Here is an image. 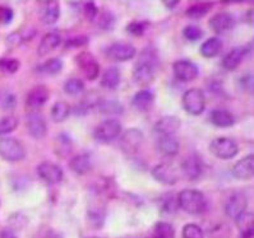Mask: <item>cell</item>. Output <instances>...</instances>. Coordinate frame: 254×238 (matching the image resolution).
Here are the masks:
<instances>
[{
	"label": "cell",
	"instance_id": "cell-1",
	"mask_svg": "<svg viewBox=\"0 0 254 238\" xmlns=\"http://www.w3.org/2000/svg\"><path fill=\"white\" fill-rule=\"evenodd\" d=\"M178 205L188 214L198 215L204 213L207 209V200L203 192L195 189H186L180 191L177 197Z\"/></svg>",
	"mask_w": 254,
	"mask_h": 238
},
{
	"label": "cell",
	"instance_id": "cell-2",
	"mask_svg": "<svg viewBox=\"0 0 254 238\" xmlns=\"http://www.w3.org/2000/svg\"><path fill=\"white\" fill-rule=\"evenodd\" d=\"M156 73V57L152 52L144 51L134 66L133 78L138 86H148L155 79Z\"/></svg>",
	"mask_w": 254,
	"mask_h": 238
},
{
	"label": "cell",
	"instance_id": "cell-3",
	"mask_svg": "<svg viewBox=\"0 0 254 238\" xmlns=\"http://www.w3.org/2000/svg\"><path fill=\"white\" fill-rule=\"evenodd\" d=\"M182 103L187 112L193 116H198L206 108V97L199 88H190L183 95Z\"/></svg>",
	"mask_w": 254,
	"mask_h": 238
},
{
	"label": "cell",
	"instance_id": "cell-4",
	"mask_svg": "<svg viewBox=\"0 0 254 238\" xmlns=\"http://www.w3.org/2000/svg\"><path fill=\"white\" fill-rule=\"evenodd\" d=\"M0 157L8 162H19L26 157L23 144L15 138L0 139Z\"/></svg>",
	"mask_w": 254,
	"mask_h": 238
},
{
	"label": "cell",
	"instance_id": "cell-5",
	"mask_svg": "<svg viewBox=\"0 0 254 238\" xmlns=\"http://www.w3.org/2000/svg\"><path fill=\"white\" fill-rule=\"evenodd\" d=\"M209 152L220 159H231L239 152V146L235 140L230 138H216L209 144Z\"/></svg>",
	"mask_w": 254,
	"mask_h": 238
},
{
	"label": "cell",
	"instance_id": "cell-6",
	"mask_svg": "<svg viewBox=\"0 0 254 238\" xmlns=\"http://www.w3.org/2000/svg\"><path fill=\"white\" fill-rule=\"evenodd\" d=\"M122 134V124L115 119L105 120L95 129L93 137L99 143H110Z\"/></svg>",
	"mask_w": 254,
	"mask_h": 238
},
{
	"label": "cell",
	"instance_id": "cell-7",
	"mask_svg": "<svg viewBox=\"0 0 254 238\" xmlns=\"http://www.w3.org/2000/svg\"><path fill=\"white\" fill-rule=\"evenodd\" d=\"M144 142V135L139 129H128L120 134L119 145L127 154H134Z\"/></svg>",
	"mask_w": 254,
	"mask_h": 238
},
{
	"label": "cell",
	"instance_id": "cell-8",
	"mask_svg": "<svg viewBox=\"0 0 254 238\" xmlns=\"http://www.w3.org/2000/svg\"><path fill=\"white\" fill-rule=\"evenodd\" d=\"M74 61L88 81H95L96 78L99 77L100 64L97 63L96 57L91 52L82 51L78 55H75Z\"/></svg>",
	"mask_w": 254,
	"mask_h": 238
},
{
	"label": "cell",
	"instance_id": "cell-9",
	"mask_svg": "<svg viewBox=\"0 0 254 238\" xmlns=\"http://www.w3.org/2000/svg\"><path fill=\"white\" fill-rule=\"evenodd\" d=\"M106 57L113 61H128L132 60L137 54V50L130 44H126V42H115L113 45L109 46L105 51Z\"/></svg>",
	"mask_w": 254,
	"mask_h": 238
},
{
	"label": "cell",
	"instance_id": "cell-10",
	"mask_svg": "<svg viewBox=\"0 0 254 238\" xmlns=\"http://www.w3.org/2000/svg\"><path fill=\"white\" fill-rule=\"evenodd\" d=\"M174 75L180 82H191L199 74V69L193 61L189 60H178L173 64Z\"/></svg>",
	"mask_w": 254,
	"mask_h": 238
},
{
	"label": "cell",
	"instance_id": "cell-11",
	"mask_svg": "<svg viewBox=\"0 0 254 238\" xmlns=\"http://www.w3.org/2000/svg\"><path fill=\"white\" fill-rule=\"evenodd\" d=\"M152 177L162 185H175L179 180L177 170L169 163H160L155 166L151 171Z\"/></svg>",
	"mask_w": 254,
	"mask_h": 238
},
{
	"label": "cell",
	"instance_id": "cell-12",
	"mask_svg": "<svg viewBox=\"0 0 254 238\" xmlns=\"http://www.w3.org/2000/svg\"><path fill=\"white\" fill-rule=\"evenodd\" d=\"M247 206H248L247 196L243 192H235L229 197V200L225 204V213H226L227 217L235 219L247 210Z\"/></svg>",
	"mask_w": 254,
	"mask_h": 238
},
{
	"label": "cell",
	"instance_id": "cell-13",
	"mask_svg": "<svg viewBox=\"0 0 254 238\" xmlns=\"http://www.w3.org/2000/svg\"><path fill=\"white\" fill-rule=\"evenodd\" d=\"M37 175L46 184H58L63 180V170L50 162H42L37 166Z\"/></svg>",
	"mask_w": 254,
	"mask_h": 238
},
{
	"label": "cell",
	"instance_id": "cell-14",
	"mask_svg": "<svg viewBox=\"0 0 254 238\" xmlns=\"http://www.w3.org/2000/svg\"><path fill=\"white\" fill-rule=\"evenodd\" d=\"M208 26L215 33H224L226 31L231 30L235 26V18L230 13L220 12L212 15V18L208 21Z\"/></svg>",
	"mask_w": 254,
	"mask_h": 238
},
{
	"label": "cell",
	"instance_id": "cell-15",
	"mask_svg": "<svg viewBox=\"0 0 254 238\" xmlns=\"http://www.w3.org/2000/svg\"><path fill=\"white\" fill-rule=\"evenodd\" d=\"M27 130L28 134L35 139H42L46 135L48 126H46L45 117L41 113L32 112L27 117Z\"/></svg>",
	"mask_w": 254,
	"mask_h": 238
},
{
	"label": "cell",
	"instance_id": "cell-16",
	"mask_svg": "<svg viewBox=\"0 0 254 238\" xmlns=\"http://www.w3.org/2000/svg\"><path fill=\"white\" fill-rule=\"evenodd\" d=\"M182 122L178 116H174V115H168V116L161 117L160 120H157V122L155 124V133L159 134L160 137H164V135H174L179 130Z\"/></svg>",
	"mask_w": 254,
	"mask_h": 238
},
{
	"label": "cell",
	"instance_id": "cell-17",
	"mask_svg": "<svg viewBox=\"0 0 254 238\" xmlns=\"http://www.w3.org/2000/svg\"><path fill=\"white\" fill-rule=\"evenodd\" d=\"M182 172L186 176L187 179L190 181L198 180L203 173V168H202V161L197 155H189L184 161L182 162Z\"/></svg>",
	"mask_w": 254,
	"mask_h": 238
},
{
	"label": "cell",
	"instance_id": "cell-18",
	"mask_svg": "<svg viewBox=\"0 0 254 238\" xmlns=\"http://www.w3.org/2000/svg\"><path fill=\"white\" fill-rule=\"evenodd\" d=\"M233 176L238 180H252L254 176V157L249 154L236 162L233 167Z\"/></svg>",
	"mask_w": 254,
	"mask_h": 238
},
{
	"label": "cell",
	"instance_id": "cell-19",
	"mask_svg": "<svg viewBox=\"0 0 254 238\" xmlns=\"http://www.w3.org/2000/svg\"><path fill=\"white\" fill-rule=\"evenodd\" d=\"M49 98H50V92L45 86L35 87L27 95L26 104L31 110H37V108H41L49 101Z\"/></svg>",
	"mask_w": 254,
	"mask_h": 238
},
{
	"label": "cell",
	"instance_id": "cell-20",
	"mask_svg": "<svg viewBox=\"0 0 254 238\" xmlns=\"http://www.w3.org/2000/svg\"><path fill=\"white\" fill-rule=\"evenodd\" d=\"M247 52H248V48H245V46L234 48L233 50H230L225 55L224 60H222V66L226 70H235L242 64L243 59H244Z\"/></svg>",
	"mask_w": 254,
	"mask_h": 238
},
{
	"label": "cell",
	"instance_id": "cell-21",
	"mask_svg": "<svg viewBox=\"0 0 254 238\" xmlns=\"http://www.w3.org/2000/svg\"><path fill=\"white\" fill-rule=\"evenodd\" d=\"M62 44V37L59 33L57 32H49L45 36L42 37L41 42H40L39 48H37V54L40 56H45L49 52L54 51L58 46Z\"/></svg>",
	"mask_w": 254,
	"mask_h": 238
},
{
	"label": "cell",
	"instance_id": "cell-22",
	"mask_svg": "<svg viewBox=\"0 0 254 238\" xmlns=\"http://www.w3.org/2000/svg\"><path fill=\"white\" fill-rule=\"evenodd\" d=\"M157 149L159 152L162 153L164 155H177L179 152V142L174 135H164L160 137L157 140Z\"/></svg>",
	"mask_w": 254,
	"mask_h": 238
},
{
	"label": "cell",
	"instance_id": "cell-23",
	"mask_svg": "<svg viewBox=\"0 0 254 238\" xmlns=\"http://www.w3.org/2000/svg\"><path fill=\"white\" fill-rule=\"evenodd\" d=\"M69 168L77 175H86L92 168V162L88 154H78L69 161Z\"/></svg>",
	"mask_w": 254,
	"mask_h": 238
},
{
	"label": "cell",
	"instance_id": "cell-24",
	"mask_svg": "<svg viewBox=\"0 0 254 238\" xmlns=\"http://www.w3.org/2000/svg\"><path fill=\"white\" fill-rule=\"evenodd\" d=\"M209 121L217 128H230L235 124V117L226 110H215L209 113Z\"/></svg>",
	"mask_w": 254,
	"mask_h": 238
},
{
	"label": "cell",
	"instance_id": "cell-25",
	"mask_svg": "<svg viewBox=\"0 0 254 238\" xmlns=\"http://www.w3.org/2000/svg\"><path fill=\"white\" fill-rule=\"evenodd\" d=\"M222 48H224V42H222L221 39L218 37H211V39L206 40V41L202 44L199 51L200 55L204 57H215L217 56L220 52L222 51Z\"/></svg>",
	"mask_w": 254,
	"mask_h": 238
},
{
	"label": "cell",
	"instance_id": "cell-26",
	"mask_svg": "<svg viewBox=\"0 0 254 238\" xmlns=\"http://www.w3.org/2000/svg\"><path fill=\"white\" fill-rule=\"evenodd\" d=\"M236 226L244 238H251L253 236V214L244 211L238 218H235Z\"/></svg>",
	"mask_w": 254,
	"mask_h": 238
},
{
	"label": "cell",
	"instance_id": "cell-27",
	"mask_svg": "<svg viewBox=\"0 0 254 238\" xmlns=\"http://www.w3.org/2000/svg\"><path fill=\"white\" fill-rule=\"evenodd\" d=\"M153 99H155L153 93L148 90H143L139 91V92H137L133 95L132 103L137 110L144 111L153 103Z\"/></svg>",
	"mask_w": 254,
	"mask_h": 238
},
{
	"label": "cell",
	"instance_id": "cell-28",
	"mask_svg": "<svg viewBox=\"0 0 254 238\" xmlns=\"http://www.w3.org/2000/svg\"><path fill=\"white\" fill-rule=\"evenodd\" d=\"M120 84V72L115 66L106 69L101 78V86L108 90H115Z\"/></svg>",
	"mask_w": 254,
	"mask_h": 238
},
{
	"label": "cell",
	"instance_id": "cell-29",
	"mask_svg": "<svg viewBox=\"0 0 254 238\" xmlns=\"http://www.w3.org/2000/svg\"><path fill=\"white\" fill-rule=\"evenodd\" d=\"M60 17V5L57 1H50L48 3V5L45 6V9L42 10V23L44 24H54L57 23L58 19Z\"/></svg>",
	"mask_w": 254,
	"mask_h": 238
},
{
	"label": "cell",
	"instance_id": "cell-30",
	"mask_svg": "<svg viewBox=\"0 0 254 238\" xmlns=\"http://www.w3.org/2000/svg\"><path fill=\"white\" fill-rule=\"evenodd\" d=\"M70 115V106L65 101H58L51 107V119L55 122H63Z\"/></svg>",
	"mask_w": 254,
	"mask_h": 238
},
{
	"label": "cell",
	"instance_id": "cell-31",
	"mask_svg": "<svg viewBox=\"0 0 254 238\" xmlns=\"http://www.w3.org/2000/svg\"><path fill=\"white\" fill-rule=\"evenodd\" d=\"M62 69H63V60L59 59V57H53V59H49L45 63H42L37 68V72L46 75H55L59 74L62 72Z\"/></svg>",
	"mask_w": 254,
	"mask_h": 238
},
{
	"label": "cell",
	"instance_id": "cell-32",
	"mask_svg": "<svg viewBox=\"0 0 254 238\" xmlns=\"http://www.w3.org/2000/svg\"><path fill=\"white\" fill-rule=\"evenodd\" d=\"M211 8H212V4L211 3H197L194 5L189 6L186 14L187 17L191 19H199L204 17L211 10Z\"/></svg>",
	"mask_w": 254,
	"mask_h": 238
},
{
	"label": "cell",
	"instance_id": "cell-33",
	"mask_svg": "<svg viewBox=\"0 0 254 238\" xmlns=\"http://www.w3.org/2000/svg\"><path fill=\"white\" fill-rule=\"evenodd\" d=\"M35 36V30L28 28V30H22L18 32H13L12 35L6 37V41L12 44V45H21L23 42L30 41L32 37Z\"/></svg>",
	"mask_w": 254,
	"mask_h": 238
},
{
	"label": "cell",
	"instance_id": "cell-34",
	"mask_svg": "<svg viewBox=\"0 0 254 238\" xmlns=\"http://www.w3.org/2000/svg\"><path fill=\"white\" fill-rule=\"evenodd\" d=\"M99 110L102 113H106V115H122L124 112V107L118 101H100L99 102Z\"/></svg>",
	"mask_w": 254,
	"mask_h": 238
},
{
	"label": "cell",
	"instance_id": "cell-35",
	"mask_svg": "<svg viewBox=\"0 0 254 238\" xmlns=\"http://www.w3.org/2000/svg\"><path fill=\"white\" fill-rule=\"evenodd\" d=\"M152 238H175V231L171 224L166 222H159L153 228Z\"/></svg>",
	"mask_w": 254,
	"mask_h": 238
},
{
	"label": "cell",
	"instance_id": "cell-36",
	"mask_svg": "<svg viewBox=\"0 0 254 238\" xmlns=\"http://www.w3.org/2000/svg\"><path fill=\"white\" fill-rule=\"evenodd\" d=\"M64 91L69 95H78L83 93L84 83L83 81L78 79V78H70L64 83Z\"/></svg>",
	"mask_w": 254,
	"mask_h": 238
},
{
	"label": "cell",
	"instance_id": "cell-37",
	"mask_svg": "<svg viewBox=\"0 0 254 238\" xmlns=\"http://www.w3.org/2000/svg\"><path fill=\"white\" fill-rule=\"evenodd\" d=\"M97 26L104 31H111L115 27V15L111 12H102L97 15Z\"/></svg>",
	"mask_w": 254,
	"mask_h": 238
},
{
	"label": "cell",
	"instance_id": "cell-38",
	"mask_svg": "<svg viewBox=\"0 0 254 238\" xmlns=\"http://www.w3.org/2000/svg\"><path fill=\"white\" fill-rule=\"evenodd\" d=\"M87 219H88V224L92 228H101L105 222L104 211L100 209H91L87 214Z\"/></svg>",
	"mask_w": 254,
	"mask_h": 238
},
{
	"label": "cell",
	"instance_id": "cell-39",
	"mask_svg": "<svg viewBox=\"0 0 254 238\" xmlns=\"http://www.w3.org/2000/svg\"><path fill=\"white\" fill-rule=\"evenodd\" d=\"M18 126V120L14 116H5L0 119V135L9 134Z\"/></svg>",
	"mask_w": 254,
	"mask_h": 238
},
{
	"label": "cell",
	"instance_id": "cell-40",
	"mask_svg": "<svg viewBox=\"0 0 254 238\" xmlns=\"http://www.w3.org/2000/svg\"><path fill=\"white\" fill-rule=\"evenodd\" d=\"M19 66L21 63L17 59H0V70L6 74H14Z\"/></svg>",
	"mask_w": 254,
	"mask_h": 238
},
{
	"label": "cell",
	"instance_id": "cell-41",
	"mask_svg": "<svg viewBox=\"0 0 254 238\" xmlns=\"http://www.w3.org/2000/svg\"><path fill=\"white\" fill-rule=\"evenodd\" d=\"M203 231L194 223H188L183 228V238H203Z\"/></svg>",
	"mask_w": 254,
	"mask_h": 238
},
{
	"label": "cell",
	"instance_id": "cell-42",
	"mask_svg": "<svg viewBox=\"0 0 254 238\" xmlns=\"http://www.w3.org/2000/svg\"><path fill=\"white\" fill-rule=\"evenodd\" d=\"M183 35H184V37H186L188 41L195 42V41H198L200 37L203 36V31L200 30L198 26H194V24H189V26H187V27L184 28V31H183Z\"/></svg>",
	"mask_w": 254,
	"mask_h": 238
},
{
	"label": "cell",
	"instance_id": "cell-43",
	"mask_svg": "<svg viewBox=\"0 0 254 238\" xmlns=\"http://www.w3.org/2000/svg\"><path fill=\"white\" fill-rule=\"evenodd\" d=\"M148 23L147 22H132L127 26V31L129 33H132L134 36H142L146 32Z\"/></svg>",
	"mask_w": 254,
	"mask_h": 238
},
{
	"label": "cell",
	"instance_id": "cell-44",
	"mask_svg": "<svg viewBox=\"0 0 254 238\" xmlns=\"http://www.w3.org/2000/svg\"><path fill=\"white\" fill-rule=\"evenodd\" d=\"M88 41H90V40H88V37L83 36V35H81V36H74V37H72V39L66 40L65 48H83V46H86L87 44H88Z\"/></svg>",
	"mask_w": 254,
	"mask_h": 238
},
{
	"label": "cell",
	"instance_id": "cell-45",
	"mask_svg": "<svg viewBox=\"0 0 254 238\" xmlns=\"http://www.w3.org/2000/svg\"><path fill=\"white\" fill-rule=\"evenodd\" d=\"M84 17L90 22H93L96 18H97V15H99V8L96 6V4L93 1H88V3L84 4Z\"/></svg>",
	"mask_w": 254,
	"mask_h": 238
},
{
	"label": "cell",
	"instance_id": "cell-46",
	"mask_svg": "<svg viewBox=\"0 0 254 238\" xmlns=\"http://www.w3.org/2000/svg\"><path fill=\"white\" fill-rule=\"evenodd\" d=\"M13 17H14V13H13L12 8L0 5V24H1V26H4V24H9L10 22H12Z\"/></svg>",
	"mask_w": 254,
	"mask_h": 238
},
{
	"label": "cell",
	"instance_id": "cell-47",
	"mask_svg": "<svg viewBox=\"0 0 254 238\" xmlns=\"http://www.w3.org/2000/svg\"><path fill=\"white\" fill-rule=\"evenodd\" d=\"M33 238H58L57 233L53 231L51 228L48 227H42L41 229H39Z\"/></svg>",
	"mask_w": 254,
	"mask_h": 238
},
{
	"label": "cell",
	"instance_id": "cell-48",
	"mask_svg": "<svg viewBox=\"0 0 254 238\" xmlns=\"http://www.w3.org/2000/svg\"><path fill=\"white\" fill-rule=\"evenodd\" d=\"M0 238H18L15 236V233L13 232L12 229H4L0 233Z\"/></svg>",
	"mask_w": 254,
	"mask_h": 238
},
{
	"label": "cell",
	"instance_id": "cell-49",
	"mask_svg": "<svg viewBox=\"0 0 254 238\" xmlns=\"http://www.w3.org/2000/svg\"><path fill=\"white\" fill-rule=\"evenodd\" d=\"M178 1H164V5L168 8V9H174L175 6L178 5Z\"/></svg>",
	"mask_w": 254,
	"mask_h": 238
},
{
	"label": "cell",
	"instance_id": "cell-50",
	"mask_svg": "<svg viewBox=\"0 0 254 238\" xmlns=\"http://www.w3.org/2000/svg\"><path fill=\"white\" fill-rule=\"evenodd\" d=\"M90 238H99V237H90Z\"/></svg>",
	"mask_w": 254,
	"mask_h": 238
}]
</instances>
